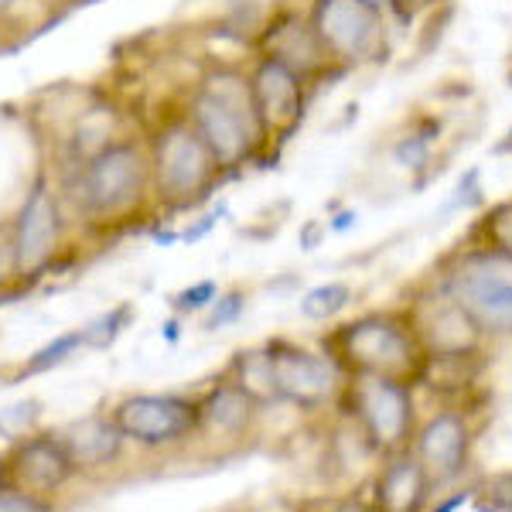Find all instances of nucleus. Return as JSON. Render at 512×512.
Returning a JSON list of instances; mask_svg holds the SVG:
<instances>
[{
	"label": "nucleus",
	"mask_w": 512,
	"mask_h": 512,
	"mask_svg": "<svg viewBox=\"0 0 512 512\" xmlns=\"http://www.w3.org/2000/svg\"><path fill=\"white\" fill-rule=\"evenodd\" d=\"M185 113L222 171L243 168V164L260 158V151L267 147L246 69L209 65L202 79L195 82V93L188 99Z\"/></svg>",
	"instance_id": "nucleus-1"
},
{
	"label": "nucleus",
	"mask_w": 512,
	"mask_h": 512,
	"mask_svg": "<svg viewBox=\"0 0 512 512\" xmlns=\"http://www.w3.org/2000/svg\"><path fill=\"white\" fill-rule=\"evenodd\" d=\"M76 205L89 222H117L144 205L151 192V151L137 137H117L99 144L79 164Z\"/></svg>",
	"instance_id": "nucleus-2"
},
{
	"label": "nucleus",
	"mask_w": 512,
	"mask_h": 512,
	"mask_svg": "<svg viewBox=\"0 0 512 512\" xmlns=\"http://www.w3.org/2000/svg\"><path fill=\"white\" fill-rule=\"evenodd\" d=\"M147 151H151V192L168 212L195 209L222 178V168L185 110L171 113L154 130Z\"/></svg>",
	"instance_id": "nucleus-3"
},
{
	"label": "nucleus",
	"mask_w": 512,
	"mask_h": 512,
	"mask_svg": "<svg viewBox=\"0 0 512 512\" xmlns=\"http://www.w3.org/2000/svg\"><path fill=\"white\" fill-rule=\"evenodd\" d=\"M448 291L482 332L512 335V256L495 246H475L454 256L444 274Z\"/></svg>",
	"instance_id": "nucleus-4"
},
{
	"label": "nucleus",
	"mask_w": 512,
	"mask_h": 512,
	"mask_svg": "<svg viewBox=\"0 0 512 512\" xmlns=\"http://www.w3.org/2000/svg\"><path fill=\"white\" fill-rule=\"evenodd\" d=\"M308 21L335 65L376 62L386 52V18L373 0H311Z\"/></svg>",
	"instance_id": "nucleus-5"
},
{
	"label": "nucleus",
	"mask_w": 512,
	"mask_h": 512,
	"mask_svg": "<svg viewBox=\"0 0 512 512\" xmlns=\"http://www.w3.org/2000/svg\"><path fill=\"white\" fill-rule=\"evenodd\" d=\"M342 355L349 359L355 373H373L403 379L414 373L420 359V342L410 321L393 315H366L338 332Z\"/></svg>",
	"instance_id": "nucleus-6"
},
{
	"label": "nucleus",
	"mask_w": 512,
	"mask_h": 512,
	"mask_svg": "<svg viewBox=\"0 0 512 512\" xmlns=\"http://www.w3.org/2000/svg\"><path fill=\"white\" fill-rule=\"evenodd\" d=\"M62 229L65 222L59 195H55L48 175H38L11 222V277L31 280L41 270H48V263L62 246Z\"/></svg>",
	"instance_id": "nucleus-7"
},
{
	"label": "nucleus",
	"mask_w": 512,
	"mask_h": 512,
	"mask_svg": "<svg viewBox=\"0 0 512 512\" xmlns=\"http://www.w3.org/2000/svg\"><path fill=\"white\" fill-rule=\"evenodd\" d=\"M250 89L267 147L287 144L301 130L304 113H308V79L287 69L284 62L270 59V55H256L250 69Z\"/></svg>",
	"instance_id": "nucleus-8"
},
{
	"label": "nucleus",
	"mask_w": 512,
	"mask_h": 512,
	"mask_svg": "<svg viewBox=\"0 0 512 512\" xmlns=\"http://www.w3.org/2000/svg\"><path fill=\"white\" fill-rule=\"evenodd\" d=\"M113 424L130 441L147 444V448H161V444H175L195 431L198 403L171 393H137L117 403Z\"/></svg>",
	"instance_id": "nucleus-9"
},
{
	"label": "nucleus",
	"mask_w": 512,
	"mask_h": 512,
	"mask_svg": "<svg viewBox=\"0 0 512 512\" xmlns=\"http://www.w3.org/2000/svg\"><path fill=\"white\" fill-rule=\"evenodd\" d=\"M270 369L280 400H291L297 407L311 410L328 403L338 390V362L332 355H321L291 342H270Z\"/></svg>",
	"instance_id": "nucleus-10"
},
{
	"label": "nucleus",
	"mask_w": 512,
	"mask_h": 512,
	"mask_svg": "<svg viewBox=\"0 0 512 512\" xmlns=\"http://www.w3.org/2000/svg\"><path fill=\"white\" fill-rule=\"evenodd\" d=\"M410 328H414L420 349L431 352L434 359H461L482 338V328L475 325V318L444 287L420 297L414 315H410Z\"/></svg>",
	"instance_id": "nucleus-11"
},
{
	"label": "nucleus",
	"mask_w": 512,
	"mask_h": 512,
	"mask_svg": "<svg viewBox=\"0 0 512 512\" xmlns=\"http://www.w3.org/2000/svg\"><path fill=\"white\" fill-rule=\"evenodd\" d=\"M349 396L355 414L366 424V431L376 437V444L393 448V444H400L407 437L410 420H414V400H410V390L403 386V379L355 373Z\"/></svg>",
	"instance_id": "nucleus-12"
},
{
	"label": "nucleus",
	"mask_w": 512,
	"mask_h": 512,
	"mask_svg": "<svg viewBox=\"0 0 512 512\" xmlns=\"http://www.w3.org/2000/svg\"><path fill=\"white\" fill-rule=\"evenodd\" d=\"M260 55H270V59L284 62L287 69H294L297 76H304L308 82L325 76V72L335 65L332 55L325 52V45L318 41L311 21L294 11L277 14V18L263 28Z\"/></svg>",
	"instance_id": "nucleus-13"
},
{
	"label": "nucleus",
	"mask_w": 512,
	"mask_h": 512,
	"mask_svg": "<svg viewBox=\"0 0 512 512\" xmlns=\"http://www.w3.org/2000/svg\"><path fill=\"white\" fill-rule=\"evenodd\" d=\"M4 465L14 478V489L38 495V499L48 492H59L72 478V472H76V465H72V458L65 454L62 441L52 434L24 437L21 444H14L11 458H7Z\"/></svg>",
	"instance_id": "nucleus-14"
},
{
	"label": "nucleus",
	"mask_w": 512,
	"mask_h": 512,
	"mask_svg": "<svg viewBox=\"0 0 512 512\" xmlns=\"http://www.w3.org/2000/svg\"><path fill=\"white\" fill-rule=\"evenodd\" d=\"M420 468L434 482H448L461 472L468 451V427L458 414H437L431 424L420 431Z\"/></svg>",
	"instance_id": "nucleus-15"
},
{
	"label": "nucleus",
	"mask_w": 512,
	"mask_h": 512,
	"mask_svg": "<svg viewBox=\"0 0 512 512\" xmlns=\"http://www.w3.org/2000/svg\"><path fill=\"white\" fill-rule=\"evenodd\" d=\"M59 441L76 468H99V465H110L120 454L123 434H120V427L113 424V417L93 414L65 427L59 434Z\"/></svg>",
	"instance_id": "nucleus-16"
},
{
	"label": "nucleus",
	"mask_w": 512,
	"mask_h": 512,
	"mask_svg": "<svg viewBox=\"0 0 512 512\" xmlns=\"http://www.w3.org/2000/svg\"><path fill=\"white\" fill-rule=\"evenodd\" d=\"M253 410L256 403L236 383H219L216 390H209V396L198 403V427L222 437H233L250 424Z\"/></svg>",
	"instance_id": "nucleus-17"
},
{
	"label": "nucleus",
	"mask_w": 512,
	"mask_h": 512,
	"mask_svg": "<svg viewBox=\"0 0 512 512\" xmlns=\"http://www.w3.org/2000/svg\"><path fill=\"white\" fill-rule=\"evenodd\" d=\"M424 499V468L414 458L393 461L379 482V502L386 512H414Z\"/></svg>",
	"instance_id": "nucleus-18"
},
{
	"label": "nucleus",
	"mask_w": 512,
	"mask_h": 512,
	"mask_svg": "<svg viewBox=\"0 0 512 512\" xmlns=\"http://www.w3.org/2000/svg\"><path fill=\"white\" fill-rule=\"evenodd\" d=\"M233 383L246 396H250L256 407H267V403L280 400L267 349H243V352H236V359H233Z\"/></svg>",
	"instance_id": "nucleus-19"
},
{
	"label": "nucleus",
	"mask_w": 512,
	"mask_h": 512,
	"mask_svg": "<svg viewBox=\"0 0 512 512\" xmlns=\"http://www.w3.org/2000/svg\"><path fill=\"white\" fill-rule=\"evenodd\" d=\"M352 301V287L342 284V280H328V284L311 287L308 294L301 297V315L308 321H328L335 318L338 311H345Z\"/></svg>",
	"instance_id": "nucleus-20"
},
{
	"label": "nucleus",
	"mask_w": 512,
	"mask_h": 512,
	"mask_svg": "<svg viewBox=\"0 0 512 512\" xmlns=\"http://www.w3.org/2000/svg\"><path fill=\"white\" fill-rule=\"evenodd\" d=\"M130 318H134V304H117L113 311H106V315H99L96 321H89L86 328H79L82 349H93V352L110 349V345L123 335V328L130 325Z\"/></svg>",
	"instance_id": "nucleus-21"
},
{
	"label": "nucleus",
	"mask_w": 512,
	"mask_h": 512,
	"mask_svg": "<svg viewBox=\"0 0 512 512\" xmlns=\"http://www.w3.org/2000/svg\"><path fill=\"white\" fill-rule=\"evenodd\" d=\"M82 349V332H65L59 338H52L48 345H41V349L31 355L28 362H24V376H35V373H48L52 366H62L69 355H76Z\"/></svg>",
	"instance_id": "nucleus-22"
},
{
	"label": "nucleus",
	"mask_w": 512,
	"mask_h": 512,
	"mask_svg": "<svg viewBox=\"0 0 512 512\" xmlns=\"http://www.w3.org/2000/svg\"><path fill=\"white\" fill-rule=\"evenodd\" d=\"M482 233H485V246H495V250L512 256V198L495 205L489 216H485Z\"/></svg>",
	"instance_id": "nucleus-23"
},
{
	"label": "nucleus",
	"mask_w": 512,
	"mask_h": 512,
	"mask_svg": "<svg viewBox=\"0 0 512 512\" xmlns=\"http://www.w3.org/2000/svg\"><path fill=\"white\" fill-rule=\"evenodd\" d=\"M431 134L427 130H414V134H407L400 140V144L393 147V158L400 168H407V171H420L427 161H431Z\"/></svg>",
	"instance_id": "nucleus-24"
},
{
	"label": "nucleus",
	"mask_w": 512,
	"mask_h": 512,
	"mask_svg": "<svg viewBox=\"0 0 512 512\" xmlns=\"http://www.w3.org/2000/svg\"><path fill=\"white\" fill-rule=\"evenodd\" d=\"M243 311H246V294L243 291L219 294L216 301H212L209 318H205V332H219V328L233 325V321H239V315H243Z\"/></svg>",
	"instance_id": "nucleus-25"
},
{
	"label": "nucleus",
	"mask_w": 512,
	"mask_h": 512,
	"mask_svg": "<svg viewBox=\"0 0 512 512\" xmlns=\"http://www.w3.org/2000/svg\"><path fill=\"white\" fill-rule=\"evenodd\" d=\"M219 297L216 280H198V284L185 287L181 294H175V311L178 315H198V311L212 308V301Z\"/></svg>",
	"instance_id": "nucleus-26"
},
{
	"label": "nucleus",
	"mask_w": 512,
	"mask_h": 512,
	"mask_svg": "<svg viewBox=\"0 0 512 512\" xmlns=\"http://www.w3.org/2000/svg\"><path fill=\"white\" fill-rule=\"evenodd\" d=\"M478 512H512V475L492 478L485 499H478Z\"/></svg>",
	"instance_id": "nucleus-27"
},
{
	"label": "nucleus",
	"mask_w": 512,
	"mask_h": 512,
	"mask_svg": "<svg viewBox=\"0 0 512 512\" xmlns=\"http://www.w3.org/2000/svg\"><path fill=\"white\" fill-rule=\"evenodd\" d=\"M0 512H52L38 495H28L21 489H0Z\"/></svg>",
	"instance_id": "nucleus-28"
},
{
	"label": "nucleus",
	"mask_w": 512,
	"mask_h": 512,
	"mask_svg": "<svg viewBox=\"0 0 512 512\" xmlns=\"http://www.w3.org/2000/svg\"><path fill=\"white\" fill-rule=\"evenodd\" d=\"M35 417H38V403H35V400H24V403H18V407H7V410H4V417H0V424H4V427H14L11 434H18V431H24V427H28Z\"/></svg>",
	"instance_id": "nucleus-29"
},
{
	"label": "nucleus",
	"mask_w": 512,
	"mask_h": 512,
	"mask_svg": "<svg viewBox=\"0 0 512 512\" xmlns=\"http://www.w3.org/2000/svg\"><path fill=\"white\" fill-rule=\"evenodd\" d=\"M482 198V185H478V168L468 171L465 178L458 181V195H454V202L451 205H472Z\"/></svg>",
	"instance_id": "nucleus-30"
},
{
	"label": "nucleus",
	"mask_w": 512,
	"mask_h": 512,
	"mask_svg": "<svg viewBox=\"0 0 512 512\" xmlns=\"http://www.w3.org/2000/svg\"><path fill=\"white\" fill-rule=\"evenodd\" d=\"M424 4H427V0H390V11H393L403 24H410V21L417 18V11H420Z\"/></svg>",
	"instance_id": "nucleus-31"
},
{
	"label": "nucleus",
	"mask_w": 512,
	"mask_h": 512,
	"mask_svg": "<svg viewBox=\"0 0 512 512\" xmlns=\"http://www.w3.org/2000/svg\"><path fill=\"white\" fill-rule=\"evenodd\" d=\"M355 222H359V212L345 209V212H338V216H335L332 222H328V229H332V233H349Z\"/></svg>",
	"instance_id": "nucleus-32"
},
{
	"label": "nucleus",
	"mask_w": 512,
	"mask_h": 512,
	"mask_svg": "<svg viewBox=\"0 0 512 512\" xmlns=\"http://www.w3.org/2000/svg\"><path fill=\"white\" fill-rule=\"evenodd\" d=\"M465 502H468V492H461V495H454V499H448L441 509H434V512H454L458 506H465Z\"/></svg>",
	"instance_id": "nucleus-33"
},
{
	"label": "nucleus",
	"mask_w": 512,
	"mask_h": 512,
	"mask_svg": "<svg viewBox=\"0 0 512 512\" xmlns=\"http://www.w3.org/2000/svg\"><path fill=\"white\" fill-rule=\"evenodd\" d=\"M161 335L168 338V342H178V321H164V325H161Z\"/></svg>",
	"instance_id": "nucleus-34"
},
{
	"label": "nucleus",
	"mask_w": 512,
	"mask_h": 512,
	"mask_svg": "<svg viewBox=\"0 0 512 512\" xmlns=\"http://www.w3.org/2000/svg\"><path fill=\"white\" fill-rule=\"evenodd\" d=\"M495 154H512V130L499 140V144H495Z\"/></svg>",
	"instance_id": "nucleus-35"
},
{
	"label": "nucleus",
	"mask_w": 512,
	"mask_h": 512,
	"mask_svg": "<svg viewBox=\"0 0 512 512\" xmlns=\"http://www.w3.org/2000/svg\"><path fill=\"white\" fill-rule=\"evenodd\" d=\"M18 4H21V0H0V18H4V14H11Z\"/></svg>",
	"instance_id": "nucleus-36"
},
{
	"label": "nucleus",
	"mask_w": 512,
	"mask_h": 512,
	"mask_svg": "<svg viewBox=\"0 0 512 512\" xmlns=\"http://www.w3.org/2000/svg\"><path fill=\"white\" fill-rule=\"evenodd\" d=\"M376 7H383V11H390V0H373Z\"/></svg>",
	"instance_id": "nucleus-37"
}]
</instances>
